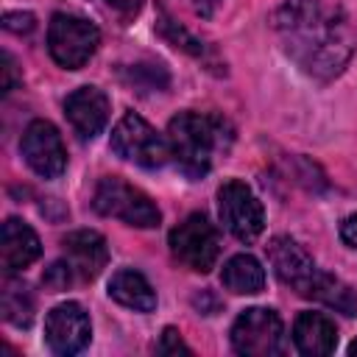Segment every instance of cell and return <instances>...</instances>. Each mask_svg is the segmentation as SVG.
Returning a JSON list of instances; mask_svg holds the SVG:
<instances>
[{
  "label": "cell",
  "mask_w": 357,
  "mask_h": 357,
  "mask_svg": "<svg viewBox=\"0 0 357 357\" xmlns=\"http://www.w3.org/2000/svg\"><path fill=\"white\" fill-rule=\"evenodd\" d=\"M273 28L290 59L321 81L343 73L357 47L346 14L340 8H324L321 0H284L273 11Z\"/></svg>",
  "instance_id": "cell-1"
},
{
  "label": "cell",
  "mask_w": 357,
  "mask_h": 357,
  "mask_svg": "<svg viewBox=\"0 0 357 357\" xmlns=\"http://www.w3.org/2000/svg\"><path fill=\"white\" fill-rule=\"evenodd\" d=\"M268 262L273 268V273L290 284L298 296L321 301L343 315H357V290L349 287L343 279L321 271L315 265V259L293 240V237H273L268 243Z\"/></svg>",
  "instance_id": "cell-2"
},
{
  "label": "cell",
  "mask_w": 357,
  "mask_h": 357,
  "mask_svg": "<svg viewBox=\"0 0 357 357\" xmlns=\"http://www.w3.org/2000/svg\"><path fill=\"white\" fill-rule=\"evenodd\" d=\"M226 123L215 114L178 112L167 123V145L178 170L190 178H201L212 167L215 151L223 145Z\"/></svg>",
  "instance_id": "cell-3"
},
{
  "label": "cell",
  "mask_w": 357,
  "mask_h": 357,
  "mask_svg": "<svg viewBox=\"0 0 357 357\" xmlns=\"http://www.w3.org/2000/svg\"><path fill=\"white\" fill-rule=\"evenodd\" d=\"M92 206L98 215L117 218V220L137 226V229H153L162 220L159 206L142 190L131 187L128 181H123L117 176H106L98 181L95 195H92Z\"/></svg>",
  "instance_id": "cell-4"
},
{
  "label": "cell",
  "mask_w": 357,
  "mask_h": 357,
  "mask_svg": "<svg viewBox=\"0 0 357 357\" xmlns=\"http://www.w3.org/2000/svg\"><path fill=\"white\" fill-rule=\"evenodd\" d=\"M100 45V31L75 14H53L47 25V50L56 64L64 70H81L98 50Z\"/></svg>",
  "instance_id": "cell-5"
},
{
  "label": "cell",
  "mask_w": 357,
  "mask_h": 357,
  "mask_svg": "<svg viewBox=\"0 0 357 357\" xmlns=\"http://www.w3.org/2000/svg\"><path fill=\"white\" fill-rule=\"evenodd\" d=\"M112 151L120 159L134 162L148 170L162 167L170 156L167 137H162L148 120H142L134 112H126L120 117V123L112 128Z\"/></svg>",
  "instance_id": "cell-6"
},
{
  "label": "cell",
  "mask_w": 357,
  "mask_h": 357,
  "mask_svg": "<svg viewBox=\"0 0 357 357\" xmlns=\"http://www.w3.org/2000/svg\"><path fill=\"white\" fill-rule=\"evenodd\" d=\"M170 251L173 257L187 265L195 273H206L215 268V259L220 254V237L218 229L209 223L206 215L192 212L170 231Z\"/></svg>",
  "instance_id": "cell-7"
},
{
  "label": "cell",
  "mask_w": 357,
  "mask_h": 357,
  "mask_svg": "<svg viewBox=\"0 0 357 357\" xmlns=\"http://www.w3.org/2000/svg\"><path fill=\"white\" fill-rule=\"evenodd\" d=\"M231 346L243 357H273L284 349L282 318L268 307H251L231 324Z\"/></svg>",
  "instance_id": "cell-8"
},
{
  "label": "cell",
  "mask_w": 357,
  "mask_h": 357,
  "mask_svg": "<svg viewBox=\"0 0 357 357\" xmlns=\"http://www.w3.org/2000/svg\"><path fill=\"white\" fill-rule=\"evenodd\" d=\"M218 212L223 226L240 240V243H254L262 229H265V212L257 195L245 181H223L218 190Z\"/></svg>",
  "instance_id": "cell-9"
},
{
  "label": "cell",
  "mask_w": 357,
  "mask_h": 357,
  "mask_svg": "<svg viewBox=\"0 0 357 357\" xmlns=\"http://www.w3.org/2000/svg\"><path fill=\"white\" fill-rule=\"evenodd\" d=\"M20 151L25 156L28 167L42 178H59L67 167V153H64L61 134L47 120L28 123V128L22 131Z\"/></svg>",
  "instance_id": "cell-10"
},
{
  "label": "cell",
  "mask_w": 357,
  "mask_h": 357,
  "mask_svg": "<svg viewBox=\"0 0 357 357\" xmlns=\"http://www.w3.org/2000/svg\"><path fill=\"white\" fill-rule=\"evenodd\" d=\"M89 335H92L89 315L75 301L53 307L45 318V343L53 354H61V357L78 354L89 343Z\"/></svg>",
  "instance_id": "cell-11"
},
{
  "label": "cell",
  "mask_w": 357,
  "mask_h": 357,
  "mask_svg": "<svg viewBox=\"0 0 357 357\" xmlns=\"http://www.w3.org/2000/svg\"><path fill=\"white\" fill-rule=\"evenodd\" d=\"M64 114L78 139L98 137L109 123V98L98 86H78L64 100Z\"/></svg>",
  "instance_id": "cell-12"
},
{
  "label": "cell",
  "mask_w": 357,
  "mask_h": 357,
  "mask_svg": "<svg viewBox=\"0 0 357 357\" xmlns=\"http://www.w3.org/2000/svg\"><path fill=\"white\" fill-rule=\"evenodd\" d=\"M64 248V259L73 265L75 276L81 279H95L106 262H109V248L103 234L92 231V229H75L61 240Z\"/></svg>",
  "instance_id": "cell-13"
},
{
  "label": "cell",
  "mask_w": 357,
  "mask_h": 357,
  "mask_svg": "<svg viewBox=\"0 0 357 357\" xmlns=\"http://www.w3.org/2000/svg\"><path fill=\"white\" fill-rule=\"evenodd\" d=\"M42 254L39 237L36 231L20 220V218H8L3 223V237H0V262L6 273H17L22 268H28L36 257Z\"/></svg>",
  "instance_id": "cell-14"
},
{
  "label": "cell",
  "mask_w": 357,
  "mask_h": 357,
  "mask_svg": "<svg viewBox=\"0 0 357 357\" xmlns=\"http://www.w3.org/2000/svg\"><path fill=\"white\" fill-rule=\"evenodd\" d=\"M293 343L307 357H324L335 351L337 329L324 312H301L293 324Z\"/></svg>",
  "instance_id": "cell-15"
},
{
  "label": "cell",
  "mask_w": 357,
  "mask_h": 357,
  "mask_svg": "<svg viewBox=\"0 0 357 357\" xmlns=\"http://www.w3.org/2000/svg\"><path fill=\"white\" fill-rule=\"evenodd\" d=\"M109 296L128 307V310H137V312H151L156 307V293L153 287L148 284V279L134 271V268H120L112 279H109Z\"/></svg>",
  "instance_id": "cell-16"
},
{
  "label": "cell",
  "mask_w": 357,
  "mask_h": 357,
  "mask_svg": "<svg viewBox=\"0 0 357 357\" xmlns=\"http://www.w3.org/2000/svg\"><path fill=\"white\" fill-rule=\"evenodd\" d=\"M220 282L226 290H231L237 296H254L265 287V271H262L259 259H254L251 254H234L223 265Z\"/></svg>",
  "instance_id": "cell-17"
},
{
  "label": "cell",
  "mask_w": 357,
  "mask_h": 357,
  "mask_svg": "<svg viewBox=\"0 0 357 357\" xmlns=\"http://www.w3.org/2000/svg\"><path fill=\"white\" fill-rule=\"evenodd\" d=\"M3 318L14 326H28L33 321V310H36V301H33V293L25 282H17V279H6L3 284Z\"/></svg>",
  "instance_id": "cell-18"
},
{
  "label": "cell",
  "mask_w": 357,
  "mask_h": 357,
  "mask_svg": "<svg viewBox=\"0 0 357 357\" xmlns=\"http://www.w3.org/2000/svg\"><path fill=\"white\" fill-rule=\"evenodd\" d=\"M159 33L170 42V45H176V47H181V50H187V53H192V56H204V42H198L192 33H187L178 22H173L167 14H162V20H159Z\"/></svg>",
  "instance_id": "cell-19"
},
{
  "label": "cell",
  "mask_w": 357,
  "mask_h": 357,
  "mask_svg": "<svg viewBox=\"0 0 357 357\" xmlns=\"http://www.w3.org/2000/svg\"><path fill=\"white\" fill-rule=\"evenodd\" d=\"M73 276H75V271H73V265H70L67 259H64V262H53V265L45 271L42 284H45L50 293H59V290H67V287H70Z\"/></svg>",
  "instance_id": "cell-20"
},
{
  "label": "cell",
  "mask_w": 357,
  "mask_h": 357,
  "mask_svg": "<svg viewBox=\"0 0 357 357\" xmlns=\"http://www.w3.org/2000/svg\"><path fill=\"white\" fill-rule=\"evenodd\" d=\"M156 351H159V354H192V351H190V346L181 340V335H178L173 326H167V329L162 332Z\"/></svg>",
  "instance_id": "cell-21"
},
{
  "label": "cell",
  "mask_w": 357,
  "mask_h": 357,
  "mask_svg": "<svg viewBox=\"0 0 357 357\" xmlns=\"http://www.w3.org/2000/svg\"><path fill=\"white\" fill-rule=\"evenodd\" d=\"M3 28L6 31H14V33H31L36 28V20L28 11H8L3 17Z\"/></svg>",
  "instance_id": "cell-22"
},
{
  "label": "cell",
  "mask_w": 357,
  "mask_h": 357,
  "mask_svg": "<svg viewBox=\"0 0 357 357\" xmlns=\"http://www.w3.org/2000/svg\"><path fill=\"white\" fill-rule=\"evenodd\" d=\"M3 92H11L14 89V84H17V64H14V59H11V53H3Z\"/></svg>",
  "instance_id": "cell-23"
},
{
  "label": "cell",
  "mask_w": 357,
  "mask_h": 357,
  "mask_svg": "<svg viewBox=\"0 0 357 357\" xmlns=\"http://www.w3.org/2000/svg\"><path fill=\"white\" fill-rule=\"evenodd\" d=\"M109 8H114L123 20H128V17H134L139 8H142V0H103Z\"/></svg>",
  "instance_id": "cell-24"
},
{
  "label": "cell",
  "mask_w": 357,
  "mask_h": 357,
  "mask_svg": "<svg viewBox=\"0 0 357 357\" xmlns=\"http://www.w3.org/2000/svg\"><path fill=\"white\" fill-rule=\"evenodd\" d=\"M340 240L351 248H357V215H349L343 223H340Z\"/></svg>",
  "instance_id": "cell-25"
},
{
  "label": "cell",
  "mask_w": 357,
  "mask_h": 357,
  "mask_svg": "<svg viewBox=\"0 0 357 357\" xmlns=\"http://www.w3.org/2000/svg\"><path fill=\"white\" fill-rule=\"evenodd\" d=\"M215 3H218V0H198V11H201L204 17H209L212 8H215Z\"/></svg>",
  "instance_id": "cell-26"
},
{
  "label": "cell",
  "mask_w": 357,
  "mask_h": 357,
  "mask_svg": "<svg viewBox=\"0 0 357 357\" xmlns=\"http://www.w3.org/2000/svg\"><path fill=\"white\" fill-rule=\"evenodd\" d=\"M349 354H354V357H357V340H354V343L349 346Z\"/></svg>",
  "instance_id": "cell-27"
}]
</instances>
